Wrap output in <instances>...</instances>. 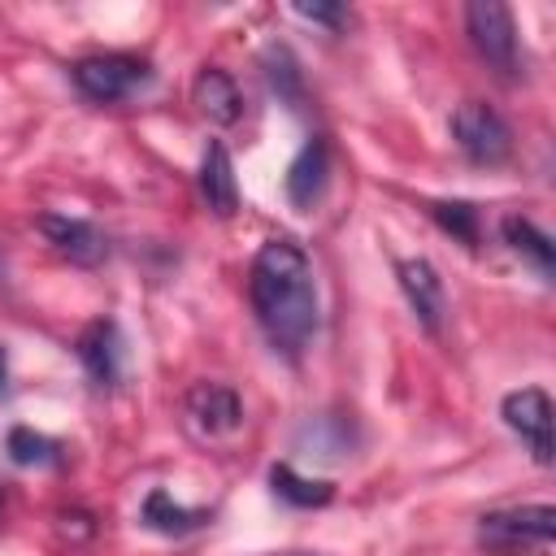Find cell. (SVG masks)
Returning <instances> with one entry per match:
<instances>
[{
    "label": "cell",
    "instance_id": "obj_9",
    "mask_svg": "<svg viewBox=\"0 0 556 556\" xmlns=\"http://www.w3.org/2000/svg\"><path fill=\"white\" fill-rule=\"evenodd\" d=\"M326 182H330V143L321 135H308L300 143V152L291 156L287 165V178H282V191L291 200V208H313L321 195H326Z\"/></svg>",
    "mask_w": 556,
    "mask_h": 556
},
{
    "label": "cell",
    "instance_id": "obj_4",
    "mask_svg": "<svg viewBox=\"0 0 556 556\" xmlns=\"http://www.w3.org/2000/svg\"><path fill=\"white\" fill-rule=\"evenodd\" d=\"M452 139H456V148L473 165H504L513 156V130H508V122L491 104H482V100H465L452 113Z\"/></svg>",
    "mask_w": 556,
    "mask_h": 556
},
{
    "label": "cell",
    "instance_id": "obj_14",
    "mask_svg": "<svg viewBox=\"0 0 556 556\" xmlns=\"http://www.w3.org/2000/svg\"><path fill=\"white\" fill-rule=\"evenodd\" d=\"M191 104L217 122V126H235L243 117V96H239V83L222 70V65H204L191 83Z\"/></svg>",
    "mask_w": 556,
    "mask_h": 556
},
{
    "label": "cell",
    "instance_id": "obj_17",
    "mask_svg": "<svg viewBox=\"0 0 556 556\" xmlns=\"http://www.w3.org/2000/svg\"><path fill=\"white\" fill-rule=\"evenodd\" d=\"M269 491H274L282 504H291V508H326V504L334 500V482H326V478H304V473H295L287 460H274V465H269Z\"/></svg>",
    "mask_w": 556,
    "mask_h": 556
},
{
    "label": "cell",
    "instance_id": "obj_13",
    "mask_svg": "<svg viewBox=\"0 0 556 556\" xmlns=\"http://www.w3.org/2000/svg\"><path fill=\"white\" fill-rule=\"evenodd\" d=\"M139 521L152 530V534H165V539H182V534H195L213 521V508H187V504H174V495L165 486H152L139 504Z\"/></svg>",
    "mask_w": 556,
    "mask_h": 556
},
{
    "label": "cell",
    "instance_id": "obj_23",
    "mask_svg": "<svg viewBox=\"0 0 556 556\" xmlns=\"http://www.w3.org/2000/svg\"><path fill=\"white\" fill-rule=\"evenodd\" d=\"M0 287H4V261H0Z\"/></svg>",
    "mask_w": 556,
    "mask_h": 556
},
{
    "label": "cell",
    "instance_id": "obj_2",
    "mask_svg": "<svg viewBox=\"0 0 556 556\" xmlns=\"http://www.w3.org/2000/svg\"><path fill=\"white\" fill-rule=\"evenodd\" d=\"M465 30H469V43L473 52L500 74V78H521V48H517V22H513V9L500 4V0H473L465 4Z\"/></svg>",
    "mask_w": 556,
    "mask_h": 556
},
{
    "label": "cell",
    "instance_id": "obj_8",
    "mask_svg": "<svg viewBox=\"0 0 556 556\" xmlns=\"http://www.w3.org/2000/svg\"><path fill=\"white\" fill-rule=\"evenodd\" d=\"M35 226L43 230V239L74 265H100L109 256V235L87 222V217H70V213H39Z\"/></svg>",
    "mask_w": 556,
    "mask_h": 556
},
{
    "label": "cell",
    "instance_id": "obj_18",
    "mask_svg": "<svg viewBox=\"0 0 556 556\" xmlns=\"http://www.w3.org/2000/svg\"><path fill=\"white\" fill-rule=\"evenodd\" d=\"M4 452L22 469H48V465H61V456H65V447L56 439H48V434H39L30 426H13L4 434Z\"/></svg>",
    "mask_w": 556,
    "mask_h": 556
},
{
    "label": "cell",
    "instance_id": "obj_1",
    "mask_svg": "<svg viewBox=\"0 0 556 556\" xmlns=\"http://www.w3.org/2000/svg\"><path fill=\"white\" fill-rule=\"evenodd\" d=\"M248 300L274 352H282L287 361H300V352L313 343L321 326V308H317L313 261L295 239L278 235L256 248L248 269Z\"/></svg>",
    "mask_w": 556,
    "mask_h": 556
},
{
    "label": "cell",
    "instance_id": "obj_5",
    "mask_svg": "<svg viewBox=\"0 0 556 556\" xmlns=\"http://www.w3.org/2000/svg\"><path fill=\"white\" fill-rule=\"evenodd\" d=\"M500 417L504 426L530 447L534 465H552L556 460V443H552V395L543 387H521V391H508L500 400Z\"/></svg>",
    "mask_w": 556,
    "mask_h": 556
},
{
    "label": "cell",
    "instance_id": "obj_15",
    "mask_svg": "<svg viewBox=\"0 0 556 556\" xmlns=\"http://www.w3.org/2000/svg\"><path fill=\"white\" fill-rule=\"evenodd\" d=\"M500 235H504V243L517 252V256H526L534 269H539V278L543 282H552L556 278V243L530 222V217H521V213H508L504 222H500Z\"/></svg>",
    "mask_w": 556,
    "mask_h": 556
},
{
    "label": "cell",
    "instance_id": "obj_6",
    "mask_svg": "<svg viewBox=\"0 0 556 556\" xmlns=\"http://www.w3.org/2000/svg\"><path fill=\"white\" fill-rule=\"evenodd\" d=\"M556 539V508L526 504V508H495L478 517V543L491 552H508L521 543H552Z\"/></svg>",
    "mask_w": 556,
    "mask_h": 556
},
{
    "label": "cell",
    "instance_id": "obj_10",
    "mask_svg": "<svg viewBox=\"0 0 556 556\" xmlns=\"http://www.w3.org/2000/svg\"><path fill=\"white\" fill-rule=\"evenodd\" d=\"M74 356L83 361L87 378L96 387H117L122 378V330L113 317H96L91 326H83V334L74 339Z\"/></svg>",
    "mask_w": 556,
    "mask_h": 556
},
{
    "label": "cell",
    "instance_id": "obj_12",
    "mask_svg": "<svg viewBox=\"0 0 556 556\" xmlns=\"http://www.w3.org/2000/svg\"><path fill=\"white\" fill-rule=\"evenodd\" d=\"M195 182H200V200H204L217 217H230V213L239 208L235 161H230V152H226V143H222V139H208V143H204V156H200V174H195Z\"/></svg>",
    "mask_w": 556,
    "mask_h": 556
},
{
    "label": "cell",
    "instance_id": "obj_20",
    "mask_svg": "<svg viewBox=\"0 0 556 556\" xmlns=\"http://www.w3.org/2000/svg\"><path fill=\"white\" fill-rule=\"evenodd\" d=\"M330 426H334V417H313L304 430H300V443L308 439V456H321V460H334V456H343L348 447H352V426L343 421L334 434H330Z\"/></svg>",
    "mask_w": 556,
    "mask_h": 556
},
{
    "label": "cell",
    "instance_id": "obj_3",
    "mask_svg": "<svg viewBox=\"0 0 556 556\" xmlns=\"http://www.w3.org/2000/svg\"><path fill=\"white\" fill-rule=\"evenodd\" d=\"M70 78L87 100L117 104V100H130L135 91H143L152 83V65L143 56H130V52H96V56L74 61Z\"/></svg>",
    "mask_w": 556,
    "mask_h": 556
},
{
    "label": "cell",
    "instance_id": "obj_16",
    "mask_svg": "<svg viewBox=\"0 0 556 556\" xmlns=\"http://www.w3.org/2000/svg\"><path fill=\"white\" fill-rule=\"evenodd\" d=\"M261 70H265L269 91H274L282 104H291V109L304 104V70H300V61H295V52H291L287 43L269 39V43L261 48Z\"/></svg>",
    "mask_w": 556,
    "mask_h": 556
},
{
    "label": "cell",
    "instance_id": "obj_24",
    "mask_svg": "<svg viewBox=\"0 0 556 556\" xmlns=\"http://www.w3.org/2000/svg\"><path fill=\"white\" fill-rule=\"evenodd\" d=\"M0 513H4V486H0Z\"/></svg>",
    "mask_w": 556,
    "mask_h": 556
},
{
    "label": "cell",
    "instance_id": "obj_11",
    "mask_svg": "<svg viewBox=\"0 0 556 556\" xmlns=\"http://www.w3.org/2000/svg\"><path fill=\"white\" fill-rule=\"evenodd\" d=\"M187 417L200 434L217 439V434H230L243 426V400L226 382H195L187 391Z\"/></svg>",
    "mask_w": 556,
    "mask_h": 556
},
{
    "label": "cell",
    "instance_id": "obj_19",
    "mask_svg": "<svg viewBox=\"0 0 556 556\" xmlns=\"http://www.w3.org/2000/svg\"><path fill=\"white\" fill-rule=\"evenodd\" d=\"M430 208V217L452 235V239H460L465 248H478L482 243V213H478V204L473 200H430L426 204Z\"/></svg>",
    "mask_w": 556,
    "mask_h": 556
},
{
    "label": "cell",
    "instance_id": "obj_21",
    "mask_svg": "<svg viewBox=\"0 0 556 556\" xmlns=\"http://www.w3.org/2000/svg\"><path fill=\"white\" fill-rule=\"evenodd\" d=\"M291 13L304 17V22H321V26H330V30H343V26L352 22L348 4H291Z\"/></svg>",
    "mask_w": 556,
    "mask_h": 556
},
{
    "label": "cell",
    "instance_id": "obj_7",
    "mask_svg": "<svg viewBox=\"0 0 556 556\" xmlns=\"http://www.w3.org/2000/svg\"><path fill=\"white\" fill-rule=\"evenodd\" d=\"M395 278H400V291H404L413 317L421 321V330L439 334L443 330V313H447V295H443L439 269L426 256H408V261H395Z\"/></svg>",
    "mask_w": 556,
    "mask_h": 556
},
{
    "label": "cell",
    "instance_id": "obj_22",
    "mask_svg": "<svg viewBox=\"0 0 556 556\" xmlns=\"http://www.w3.org/2000/svg\"><path fill=\"white\" fill-rule=\"evenodd\" d=\"M9 391V361H4V348H0V395Z\"/></svg>",
    "mask_w": 556,
    "mask_h": 556
}]
</instances>
